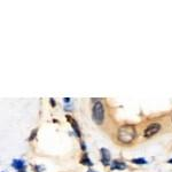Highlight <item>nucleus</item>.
I'll return each mask as SVG.
<instances>
[{
  "mask_svg": "<svg viewBox=\"0 0 172 172\" xmlns=\"http://www.w3.org/2000/svg\"><path fill=\"white\" fill-rule=\"evenodd\" d=\"M135 137H137V131H135V127L133 125L126 124V125H122L118 129L117 138L123 144H130V142H132L135 139Z\"/></svg>",
  "mask_w": 172,
  "mask_h": 172,
  "instance_id": "1",
  "label": "nucleus"
},
{
  "mask_svg": "<svg viewBox=\"0 0 172 172\" xmlns=\"http://www.w3.org/2000/svg\"><path fill=\"white\" fill-rule=\"evenodd\" d=\"M92 117L95 124L101 125L103 123L104 119V109H103V104L98 101L95 102V104L93 106V110H92Z\"/></svg>",
  "mask_w": 172,
  "mask_h": 172,
  "instance_id": "2",
  "label": "nucleus"
},
{
  "mask_svg": "<svg viewBox=\"0 0 172 172\" xmlns=\"http://www.w3.org/2000/svg\"><path fill=\"white\" fill-rule=\"evenodd\" d=\"M160 130H161V124L160 123H152L145 130L144 135H145V138H150V137L155 135Z\"/></svg>",
  "mask_w": 172,
  "mask_h": 172,
  "instance_id": "3",
  "label": "nucleus"
},
{
  "mask_svg": "<svg viewBox=\"0 0 172 172\" xmlns=\"http://www.w3.org/2000/svg\"><path fill=\"white\" fill-rule=\"evenodd\" d=\"M110 160H111V156H110L109 150L106 149V148H101V161H102V164L108 167L110 164Z\"/></svg>",
  "mask_w": 172,
  "mask_h": 172,
  "instance_id": "4",
  "label": "nucleus"
},
{
  "mask_svg": "<svg viewBox=\"0 0 172 172\" xmlns=\"http://www.w3.org/2000/svg\"><path fill=\"white\" fill-rule=\"evenodd\" d=\"M124 169H126V164L124 162H121L118 160L112 161V163H111V170H124Z\"/></svg>",
  "mask_w": 172,
  "mask_h": 172,
  "instance_id": "5",
  "label": "nucleus"
},
{
  "mask_svg": "<svg viewBox=\"0 0 172 172\" xmlns=\"http://www.w3.org/2000/svg\"><path fill=\"white\" fill-rule=\"evenodd\" d=\"M12 165H13L14 169H16L18 171H23L24 168H25V162L22 161V160H14L13 163H12Z\"/></svg>",
  "mask_w": 172,
  "mask_h": 172,
  "instance_id": "6",
  "label": "nucleus"
},
{
  "mask_svg": "<svg viewBox=\"0 0 172 172\" xmlns=\"http://www.w3.org/2000/svg\"><path fill=\"white\" fill-rule=\"evenodd\" d=\"M67 118H68V121H70V123H71V126H72V129H74V131H75V133H76V135L77 137H81V131H79V127H78V124H77V122L75 121V119H72L69 115H67Z\"/></svg>",
  "mask_w": 172,
  "mask_h": 172,
  "instance_id": "7",
  "label": "nucleus"
},
{
  "mask_svg": "<svg viewBox=\"0 0 172 172\" xmlns=\"http://www.w3.org/2000/svg\"><path fill=\"white\" fill-rule=\"evenodd\" d=\"M131 162H132L133 164H147V163H148L145 158H133Z\"/></svg>",
  "mask_w": 172,
  "mask_h": 172,
  "instance_id": "8",
  "label": "nucleus"
},
{
  "mask_svg": "<svg viewBox=\"0 0 172 172\" xmlns=\"http://www.w3.org/2000/svg\"><path fill=\"white\" fill-rule=\"evenodd\" d=\"M82 164H86V165H88V167H92V165H93V163L89 161L88 156H86V155H84V157L82 158Z\"/></svg>",
  "mask_w": 172,
  "mask_h": 172,
  "instance_id": "9",
  "label": "nucleus"
},
{
  "mask_svg": "<svg viewBox=\"0 0 172 172\" xmlns=\"http://www.w3.org/2000/svg\"><path fill=\"white\" fill-rule=\"evenodd\" d=\"M37 131H38L37 129H35V130H33V132L31 133V135H30V138H29V141H31V140H32V139L36 137V132H37Z\"/></svg>",
  "mask_w": 172,
  "mask_h": 172,
  "instance_id": "10",
  "label": "nucleus"
},
{
  "mask_svg": "<svg viewBox=\"0 0 172 172\" xmlns=\"http://www.w3.org/2000/svg\"><path fill=\"white\" fill-rule=\"evenodd\" d=\"M63 101H64L66 103H69V102H70V99H69V98H64V99H63Z\"/></svg>",
  "mask_w": 172,
  "mask_h": 172,
  "instance_id": "11",
  "label": "nucleus"
},
{
  "mask_svg": "<svg viewBox=\"0 0 172 172\" xmlns=\"http://www.w3.org/2000/svg\"><path fill=\"white\" fill-rule=\"evenodd\" d=\"M82 149L85 152V145H84V142H83V141H82Z\"/></svg>",
  "mask_w": 172,
  "mask_h": 172,
  "instance_id": "12",
  "label": "nucleus"
},
{
  "mask_svg": "<svg viewBox=\"0 0 172 172\" xmlns=\"http://www.w3.org/2000/svg\"><path fill=\"white\" fill-rule=\"evenodd\" d=\"M51 102H52V104H53V107H55V102H54V100H53V99H51Z\"/></svg>",
  "mask_w": 172,
  "mask_h": 172,
  "instance_id": "13",
  "label": "nucleus"
},
{
  "mask_svg": "<svg viewBox=\"0 0 172 172\" xmlns=\"http://www.w3.org/2000/svg\"><path fill=\"white\" fill-rule=\"evenodd\" d=\"M168 163H170V164H172V158H171V160H169V161H168Z\"/></svg>",
  "mask_w": 172,
  "mask_h": 172,
  "instance_id": "14",
  "label": "nucleus"
},
{
  "mask_svg": "<svg viewBox=\"0 0 172 172\" xmlns=\"http://www.w3.org/2000/svg\"><path fill=\"white\" fill-rule=\"evenodd\" d=\"M87 172H95V171H94V170H92V169H89V170H88Z\"/></svg>",
  "mask_w": 172,
  "mask_h": 172,
  "instance_id": "15",
  "label": "nucleus"
},
{
  "mask_svg": "<svg viewBox=\"0 0 172 172\" xmlns=\"http://www.w3.org/2000/svg\"><path fill=\"white\" fill-rule=\"evenodd\" d=\"M18 172H25V171H24V170H23V171H18Z\"/></svg>",
  "mask_w": 172,
  "mask_h": 172,
  "instance_id": "16",
  "label": "nucleus"
}]
</instances>
